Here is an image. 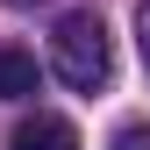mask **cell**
Here are the masks:
<instances>
[{"mask_svg": "<svg viewBox=\"0 0 150 150\" xmlns=\"http://www.w3.org/2000/svg\"><path fill=\"white\" fill-rule=\"evenodd\" d=\"M115 150H150V122H122L115 129Z\"/></svg>", "mask_w": 150, "mask_h": 150, "instance_id": "4", "label": "cell"}, {"mask_svg": "<svg viewBox=\"0 0 150 150\" xmlns=\"http://www.w3.org/2000/svg\"><path fill=\"white\" fill-rule=\"evenodd\" d=\"M36 79H43V71H36L29 50H22V43H0V100H29Z\"/></svg>", "mask_w": 150, "mask_h": 150, "instance_id": "3", "label": "cell"}, {"mask_svg": "<svg viewBox=\"0 0 150 150\" xmlns=\"http://www.w3.org/2000/svg\"><path fill=\"white\" fill-rule=\"evenodd\" d=\"M50 71H57L71 93H100L115 79V43H107L100 14H64L57 22V36H50Z\"/></svg>", "mask_w": 150, "mask_h": 150, "instance_id": "1", "label": "cell"}, {"mask_svg": "<svg viewBox=\"0 0 150 150\" xmlns=\"http://www.w3.org/2000/svg\"><path fill=\"white\" fill-rule=\"evenodd\" d=\"M7 150H79V129L64 115H29V122H14Z\"/></svg>", "mask_w": 150, "mask_h": 150, "instance_id": "2", "label": "cell"}, {"mask_svg": "<svg viewBox=\"0 0 150 150\" xmlns=\"http://www.w3.org/2000/svg\"><path fill=\"white\" fill-rule=\"evenodd\" d=\"M7 7H36V0H7Z\"/></svg>", "mask_w": 150, "mask_h": 150, "instance_id": "6", "label": "cell"}, {"mask_svg": "<svg viewBox=\"0 0 150 150\" xmlns=\"http://www.w3.org/2000/svg\"><path fill=\"white\" fill-rule=\"evenodd\" d=\"M136 50H143V71H150V0L136 7Z\"/></svg>", "mask_w": 150, "mask_h": 150, "instance_id": "5", "label": "cell"}]
</instances>
